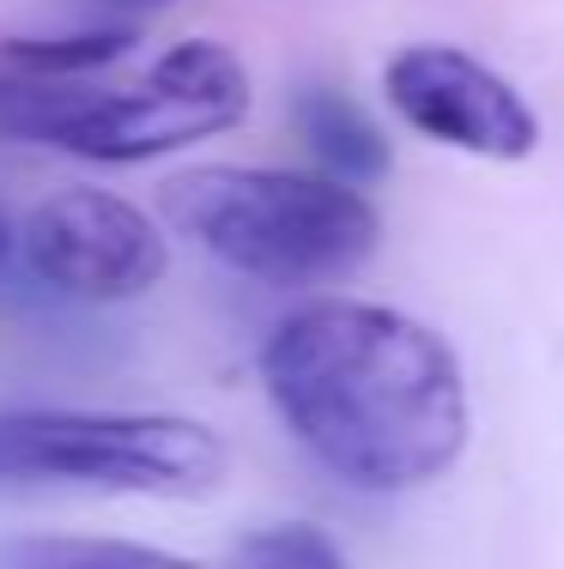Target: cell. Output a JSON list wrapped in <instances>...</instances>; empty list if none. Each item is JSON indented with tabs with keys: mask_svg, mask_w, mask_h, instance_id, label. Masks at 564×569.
<instances>
[{
	"mask_svg": "<svg viewBox=\"0 0 564 569\" xmlns=\"http://www.w3.org/2000/svg\"><path fill=\"white\" fill-rule=\"evenodd\" d=\"M279 425L358 491H419L467 449L462 358L388 303L316 297L261 346Z\"/></svg>",
	"mask_w": 564,
	"mask_h": 569,
	"instance_id": "1",
	"label": "cell"
},
{
	"mask_svg": "<svg viewBox=\"0 0 564 569\" xmlns=\"http://www.w3.org/2000/svg\"><path fill=\"white\" fill-rule=\"evenodd\" d=\"M177 219L212 261L261 284H328L370 261L383 219L365 188L310 170L200 164L165 188Z\"/></svg>",
	"mask_w": 564,
	"mask_h": 569,
	"instance_id": "2",
	"label": "cell"
},
{
	"mask_svg": "<svg viewBox=\"0 0 564 569\" xmlns=\"http://www.w3.org/2000/svg\"><path fill=\"white\" fill-rule=\"evenodd\" d=\"M249 116V67L212 37L177 43L152 61V73L116 91H91L86 79H49L24 140L61 146L98 164H140V158L182 152L195 140L237 128Z\"/></svg>",
	"mask_w": 564,
	"mask_h": 569,
	"instance_id": "3",
	"label": "cell"
},
{
	"mask_svg": "<svg viewBox=\"0 0 564 569\" xmlns=\"http://www.w3.org/2000/svg\"><path fill=\"white\" fill-rule=\"evenodd\" d=\"M219 430L182 412H79L19 406L0 412V485H91L122 497H207L219 491Z\"/></svg>",
	"mask_w": 564,
	"mask_h": 569,
	"instance_id": "4",
	"label": "cell"
},
{
	"mask_svg": "<svg viewBox=\"0 0 564 569\" xmlns=\"http://www.w3.org/2000/svg\"><path fill=\"white\" fill-rule=\"evenodd\" d=\"M12 254L37 284L79 303H133L170 273L165 230L103 188H67L31 207Z\"/></svg>",
	"mask_w": 564,
	"mask_h": 569,
	"instance_id": "5",
	"label": "cell"
},
{
	"mask_svg": "<svg viewBox=\"0 0 564 569\" xmlns=\"http://www.w3.org/2000/svg\"><path fill=\"white\" fill-rule=\"evenodd\" d=\"M388 110L413 133L449 146L467 158L516 164L541 146V116L528 110L516 86L455 43H407L383 67Z\"/></svg>",
	"mask_w": 564,
	"mask_h": 569,
	"instance_id": "6",
	"label": "cell"
},
{
	"mask_svg": "<svg viewBox=\"0 0 564 569\" xmlns=\"http://www.w3.org/2000/svg\"><path fill=\"white\" fill-rule=\"evenodd\" d=\"M298 133L316 152L321 176H340V182L365 188L388 170V140L376 133V121L334 86H304L298 91Z\"/></svg>",
	"mask_w": 564,
	"mask_h": 569,
	"instance_id": "7",
	"label": "cell"
},
{
	"mask_svg": "<svg viewBox=\"0 0 564 569\" xmlns=\"http://www.w3.org/2000/svg\"><path fill=\"white\" fill-rule=\"evenodd\" d=\"M133 49V24H91V31H67V37H7L0 43V61L12 73L31 79H86L98 67L122 61Z\"/></svg>",
	"mask_w": 564,
	"mask_h": 569,
	"instance_id": "8",
	"label": "cell"
},
{
	"mask_svg": "<svg viewBox=\"0 0 564 569\" xmlns=\"http://www.w3.org/2000/svg\"><path fill=\"white\" fill-rule=\"evenodd\" d=\"M0 569H207L195 558L133 539H12L0 546Z\"/></svg>",
	"mask_w": 564,
	"mask_h": 569,
	"instance_id": "9",
	"label": "cell"
},
{
	"mask_svg": "<svg viewBox=\"0 0 564 569\" xmlns=\"http://www.w3.org/2000/svg\"><path fill=\"white\" fill-rule=\"evenodd\" d=\"M225 569H346V558H340V546H334L321 527L279 521V527L249 533L244 546L225 558Z\"/></svg>",
	"mask_w": 564,
	"mask_h": 569,
	"instance_id": "10",
	"label": "cell"
},
{
	"mask_svg": "<svg viewBox=\"0 0 564 569\" xmlns=\"http://www.w3.org/2000/svg\"><path fill=\"white\" fill-rule=\"evenodd\" d=\"M91 7H98V12H128V19H133V12H152V7H170V0H91Z\"/></svg>",
	"mask_w": 564,
	"mask_h": 569,
	"instance_id": "11",
	"label": "cell"
},
{
	"mask_svg": "<svg viewBox=\"0 0 564 569\" xmlns=\"http://www.w3.org/2000/svg\"><path fill=\"white\" fill-rule=\"evenodd\" d=\"M12 242H19V224H12V212L0 207V267L12 261Z\"/></svg>",
	"mask_w": 564,
	"mask_h": 569,
	"instance_id": "12",
	"label": "cell"
}]
</instances>
